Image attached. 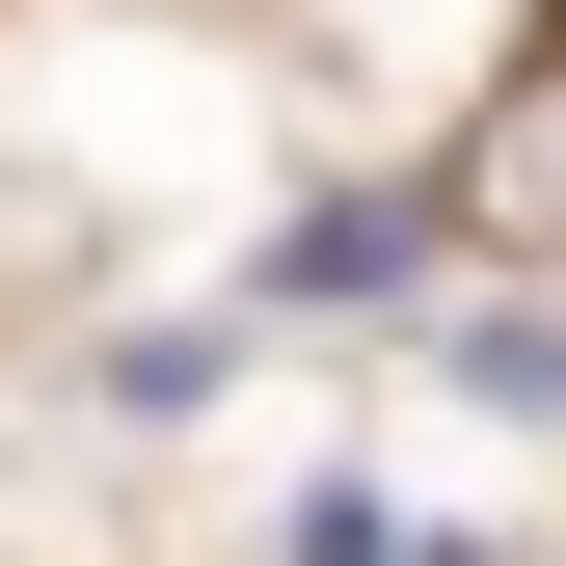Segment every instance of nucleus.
Returning <instances> with one entry per match:
<instances>
[{"instance_id": "1", "label": "nucleus", "mask_w": 566, "mask_h": 566, "mask_svg": "<svg viewBox=\"0 0 566 566\" xmlns=\"http://www.w3.org/2000/svg\"><path fill=\"white\" fill-rule=\"evenodd\" d=\"M459 217H485V243H539V270H566V28L513 54V108H485V135H459Z\"/></svg>"}, {"instance_id": "2", "label": "nucleus", "mask_w": 566, "mask_h": 566, "mask_svg": "<svg viewBox=\"0 0 566 566\" xmlns=\"http://www.w3.org/2000/svg\"><path fill=\"white\" fill-rule=\"evenodd\" d=\"M432 243H459V189H324V217L270 243V297H405Z\"/></svg>"}, {"instance_id": "3", "label": "nucleus", "mask_w": 566, "mask_h": 566, "mask_svg": "<svg viewBox=\"0 0 566 566\" xmlns=\"http://www.w3.org/2000/svg\"><path fill=\"white\" fill-rule=\"evenodd\" d=\"M459 405H566V297H459Z\"/></svg>"}]
</instances>
